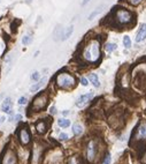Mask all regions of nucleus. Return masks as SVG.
<instances>
[{"label":"nucleus","instance_id":"19","mask_svg":"<svg viewBox=\"0 0 146 164\" xmlns=\"http://www.w3.org/2000/svg\"><path fill=\"white\" fill-rule=\"evenodd\" d=\"M104 8H105V6H104V5H102V6L97 7L95 11H93V12H92V13H91V14L89 15V20H90V21L93 20V19H95L97 15H99V14H100V13L102 12V11H104Z\"/></svg>","mask_w":146,"mask_h":164},{"label":"nucleus","instance_id":"4","mask_svg":"<svg viewBox=\"0 0 146 164\" xmlns=\"http://www.w3.org/2000/svg\"><path fill=\"white\" fill-rule=\"evenodd\" d=\"M47 103H48V95H47V92H42L33 99L31 108L33 109V111H40V110H43V109L46 108Z\"/></svg>","mask_w":146,"mask_h":164},{"label":"nucleus","instance_id":"33","mask_svg":"<svg viewBox=\"0 0 146 164\" xmlns=\"http://www.w3.org/2000/svg\"><path fill=\"white\" fill-rule=\"evenodd\" d=\"M50 113H51V114H55V113H57V110H55V106H52L51 109H50Z\"/></svg>","mask_w":146,"mask_h":164},{"label":"nucleus","instance_id":"6","mask_svg":"<svg viewBox=\"0 0 146 164\" xmlns=\"http://www.w3.org/2000/svg\"><path fill=\"white\" fill-rule=\"evenodd\" d=\"M133 140L140 142L143 140H146V120H141L138 126L136 127V130L133 132Z\"/></svg>","mask_w":146,"mask_h":164},{"label":"nucleus","instance_id":"30","mask_svg":"<svg viewBox=\"0 0 146 164\" xmlns=\"http://www.w3.org/2000/svg\"><path fill=\"white\" fill-rule=\"evenodd\" d=\"M110 161H112V159H110V155L107 154L105 159H104V162H102V164H110Z\"/></svg>","mask_w":146,"mask_h":164},{"label":"nucleus","instance_id":"18","mask_svg":"<svg viewBox=\"0 0 146 164\" xmlns=\"http://www.w3.org/2000/svg\"><path fill=\"white\" fill-rule=\"evenodd\" d=\"M89 80L95 88H99V87H100V82H99V79H98V75H97V74H95V73L89 74Z\"/></svg>","mask_w":146,"mask_h":164},{"label":"nucleus","instance_id":"11","mask_svg":"<svg viewBox=\"0 0 146 164\" xmlns=\"http://www.w3.org/2000/svg\"><path fill=\"white\" fill-rule=\"evenodd\" d=\"M19 139H20V142L23 144V146H26L30 142V133L28 131V128L26 127H22L21 130L19 131Z\"/></svg>","mask_w":146,"mask_h":164},{"label":"nucleus","instance_id":"32","mask_svg":"<svg viewBox=\"0 0 146 164\" xmlns=\"http://www.w3.org/2000/svg\"><path fill=\"white\" fill-rule=\"evenodd\" d=\"M81 83H82V85H89V80L86 79V78H81Z\"/></svg>","mask_w":146,"mask_h":164},{"label":"nucleus","instance_id":"25","mask_svg":"<svg viewBox=\"0 0 146 164\" xmlns=\"http://www.w3.org/2000/svg\"><path fill=\"white\" fill-rule=\"evenodd\" d=\"M116 47H117V45H116L115 43H108L107 45H106V51H108V52H113V51L116 50Z\"/></svg>","mask_w":146,"mask_h":164},{"label":"nucleus","instance_id":"15","mask_svg":"<svg viewBox=\"0 0 146 164\" xmlns=\"http://www.w3.org/2000/svg\"><path fill=\"white\" fill-rule=\"evenodd\" d=\"M13 63H14V58H13V53H8L5 58V69H6V73H8L11 71V68L13 67Z\"/></svg>","mask_w":146,"mask_h":164},{"label":"nucleus","instance_id":"3","mask_svg":"<svg viewBox=\"0 0 146 164\" xmlns=\"http://www.w3.org/2000/svg\"><path fill=\"white\" fill-rule=\"evenodd\" d=\"M57 85L61 89H66V90H69L73 89L75 85H76V79L74 75H71L69 73H59L57 75V79H55Z\"/></svg>","mask_w":146,"mask_h":164},{"label":"nucleus","instance_id":"39","mask_svg":"<svg viewBox=\"0 0 146 164\" xmlns=\"http://www.w3.org/2000/svg\"><path fill=\"white\" fill-rule=\"evenodd\" d=\"M0 1H1V0H0Z\"/></svg>","mask_w":146,"mask_h":164},{"label":"nucleus","instance_id":"7","mask_svg":"<svg viewBox=\"0 0 146 164\" xmlns=\"http://www.w3.org/2000/svg\"><path fill=\"white\" fill-rule=\"evenodd\" d=\"M122 120H123V116H122V111H121V110H115V111H113L112 114L109 116V118H108L109 125H110L114 130H117L121 125H122Z\"/></svg>","mask_w":146,"mask_h":164},{"label":"nucleus","instance_id":"26","mask_svg":"<svg viewBox=\"0 0 146 164\" xmlns=\"http://www.w3.org/2000/svg\"><path fill=\"white\" fill-rule=\"evenodd\" d=\"M66 164H79V161H78V158L76 156H71L67 159V163Z\"/></svg>","mask_w":146,"mask_h":164},{"label":"nucleus","instance_id":"2","mask_svg":"<svg viewBox=\"0 0 146 164\" xmlns=\"http://www.w3.org/2000/svg\"><path fill=\"white\" fill-rule=\"evenodd\" d=\"M112 19L115 26L127 27L132 24L135 21V16L130 9H127L124 7H116L112 13Z\"/></svg>","mask_w":146,"mask_h":164},{"label":"nucleus","instance_id":"10","mask_svg":"<svg viewBox=\"0 0 146 164\" xmlns=\"http://www.w3.org/2000/svg\"><path fill=\"white\" fill-rule=\"evenodd\" d=\"M93 96H95L93 92H88V94H84L82 96H79L76 101V106H78V108H83L84 105H86L91 99L93 98Z\"/></svg>","mask_w":146,"mask_h":164},{"label":"nucleus","instance_id":"27","mask_svg":"<svg viewBox=\"0 0 146 164\" xmlns=\"http://www.w3.org/2000/svg\"><path fill=\"white\" fill-rule=\"evenodd\" d=\"M128 2H129L131 6H138L139 4L143 2V0H128Z\"/></svg>","mask_w":146,"mask_h":164},{"label":"nucleus","instance_id":"36","mask_svg":"<svg viewBox=\"0 0 146 164\" xmlns=\"http://www.w3.org/2000/svg\"><path fill=\"white\" fill-rule=\"evenodd\" d=\"M4 120H5V117H0V124H1Z\"/></svg>","mask_w":146,"mask_h":164},{"label":"nucleus","instance_id":"8","mask_svg":"<svg viewBox=\"0 0 146 164\" xmlns=\"http://www.w3.org/2000/svg\"><path fill=\"white\" fill-rule=\"evenodd\" d=\"M44 153V146L43 144L36 143L33 149H32V156H31V164H39L43 157Z\"/></svg>","mask_w":146,"mask_h":164},{"label":"nucleus","instance_id":"29","mask_svg":"<svg viewBox=\"0 0 146 164\" xmlns=\"http://www.w3.org/2000/svg\"><path fill=\"white\" fill-rule=\"evenodd\" d=\"M39 78H40V75H39V73H38V72H33V73H32L31 79L33 80V81H38Z\"/></svg>","mask_w":146,"mask_h":164},{"label":"nucleus","instance_id":"9","mask_svg":"<svg viewBox=\"0 0 146 164\" xmlns=\"http://www.w3.org/2000/svg\"><path fill=\"white\" fill-rule=\"evenodd\" d=\"M17 163V158H16V153L14 151V149L8 148L4 156H2V161L1 164H16Z\"/></svg>","mask_w":146,"mask_h":164},{"label":"nucleus","instance_id":"14","mask_svg":"<svg viewBox=\"0 0 146 164\" xmlns=\"http://www.w3.org/2000/svg\"><path fill=\"white\" fill-rule=\"evenodd\" d=\"M12 99L9 98V97H7L4 102H2V104H1V111L2 112H6V113H11L12 112Z\"/></svg>","mask_w":146,"mask_h":164},{"label":"nucleus","instance_id":"37","mask_svg":"<svg viewBox=\"0 0 146 164\" xmlns=\"http://www.w3.org/2000/svg\"><path fill=\"white\" fill-rule=\"evenodd\" d=\"M26 2H31L32 0H26Z\"/></svg>","mask_w":146,"mask_h":164},{"label":"nucleus","instance_id":"5","mask_svg":"<svg viewBox=\"0 0 146 164\" xmlns=\"http://www.w3.org/2000/svg\"><path fill=\"white\" fill-rule=\"evenodd\" d=\"M98 141L92 139L90 140L88 146H86V158L89 162H93L95 158L97 157V154H98Z\"/></svg>","mask_w":146,"mask_h":164},{"label":"nucleus","instance_id":"13","mask_svg":"<svg viewBox=\"0 0 146 164\" xmlns=\"http://www.w3.org/2000/svg\"><path fill=\"white\" fill-rule=\"evenodd\" d=\"M64 28H62L61 26H57L54 31H53V40H62L64 38Z\"/></svg>","mask_w":146,"mask_h":164},{"label":"nucleus","instance_id":"12","mask_svg":"<svg viewBox=\"0 0 146 164\" xmlns=\"http://www.w3.org/2000/svg\"><path fill=\"white\" fill-rule=\"evenodd\" d=\"M146 40V23H141L138 28V31L136 35V42L140 43Z\"/></svg>","mask_w":146,"mask_h":164},{"label":"nucleus","instance_id":"38","mask_svg":"<svg viewBox=\"0 0 146 164\" xmlns=\"http://www.w3.org/2000/svg\"><path fill=\"white\" fill-rule=\"evenodd\" d=\"M2 97H4V96H2V95H0V101H1V98H2Z\"/></svg>","mask_w":146,"mask_h":164},{"label":"nucleus","instance_id":"31","mask_svg":"<svg viewBox=\"0 0 146 164\" xmlns=\"http://www.w3.org/2000/svg\"><path fill=\"white\" fill-rule=\"evenodd\" d=\"M59 139H60L61 141H66V140H68V135H67L66 133H61V134L59 135Z\"/></svg>","mask_w":146,"mask_h":164},{"label":"nucleus","instance_id":"34","mask_svg":"<svg viewBox=\"0 0 146 164\" xmlns=\"http://www.w3.org/2000/svg\"><path fill=\"white\" fill-rule=\"evenodd\" d=\"M21 118H22V116H21V114H16V116L14 117V119H15V121H19V120H20Z\"/></svg>","mask_w":146,"mask_h":164},{"label":"nucleus","instance_id":"20","mask_svg":"<svg viewBox=\"0 0 146 164\" xmlns=\"http://www.w3.org/2000/svg\"><path fill=\"white\" fill-rule=\"evenodd\" d=\"M73 31H74V27L73 26H69L67 27L66 29H64V38H62V40H68L70 36H71V34H73Z\"/></svg>","mask_w":146,"mask_h":164},{"label":"nucleus","instance_id":"35","mask_svg":"<svg viewBox=\"0 0 146 164\" xmlns=\"http://www.w3.org/2000/svg\"><path fill=\"white\" fill-rule=\"evenodd\" d=\"M89 2H90V0H83L82 5H83V6H85V5H86V4H89Z\"/></svg>","mask_w":146,"mask_h":164},{"label":"nucleus","instance_id":"24","mask_svg":"<svg viewBox=\"0 0 146 164\" xmlns=\"http://www.w3.org/2000/svg\"><path fill=\"white\" fill-rule=\"evenodd\" d=\"M123 45H124L126 49H130L131 47V40H130V37L127 36V35L123 37Z\"/></svg>","mask_w":146,"mask_h":164},{"label":"nucleus","instance_id":"16","mask_svg":"<svg viewBox=\"0 0 146 164\" xmlns=\"http://www.w3.org/2000/svg\"><path fill=\"white\" fill-rule=\"evenodd\" d=\"M36 128H37V132L40 133V134H44L45 132L47 131V123L45 120H40L36 124Z\"/></svg>","mask_w":146,"mask_h":164},{"label":"nucleus","instance_id":"17","mask_svg":"<svg viewBox=\"0 0 146 164\" xmlns=\"http://www.w3.org/2000/svg\"><path fill=\"white\" fill-rule=\"evenodd\" d=\"M46 81H47V78H46V76H45V78H43L42 80H39L36 85H33L31 88H30V92H37V90H39V89H40V88H42V87L46 83Z\"/></svg>","mask_w":146,"mask_h":164},{"label":"nucleus","instance_id":"28","mask_svg":"<svg viewBox=\"0 0 146 164\" xmlns=\"http://www.w3.org/2000/svg\"><path fill=\"white\" fill-rule=\"evenodd\" d=\"M26 102H28V99H26V97H24V96L20 97L19 101H17V103H19L20 105H24V104H26Z\"/></svg>","mask_w":146,"mask_h":164},{"label":"nucleus","instance_id":"22","mask_svg":"<svg viewBox=\"0 0 146 164\" xmlns=\"http://www.w3.org/2000/svg\"><path fill=\"white\" fill-rule=\"evenodd\" d=\"M57 124H59V126H60L61 128H67V127L70 126V121H69V119L61 118L57 120Z\"/></svg>","mask_w":146,"mask_h":164},{"label":"nucleus","instance_id":"23","mask_svg":"<svg viewBox=\"0 0 146 164\" xmlns=\"http://www.w3.org/2000/svg\"><path fill=\"white\" fill-rule=\"evenodd\" d=\"M31 42H32L31 35H26V36H23V38H22V44H23V45H29Z\"/></svg>","mask_w":146,"mask_h":164},{"label":"nucleus","instance_id":"1","mask_svg":"<svg viewBox=\"0 0 146 164\" xmlns=\"http://www.w3.org/2000/svg\"><path fill=\"white\" fill-rule=\"evenodd\" d=\"M101 57L100 42L97 38H90L81 50V58L88 64H95Z\"/></svg>","mask_w":146,"mask_h":164},{"label":"nucleus","instance_id":"21","mask_svg":"<svg viewBox=\"0 0 146 164\" xmlns=\"http://www.w3.org/2000/svg\"><path fill=\"white\" fill-rule=\"evenodd\" d=\"M73 133L76 135V137H78V135H81L83 133V127L81 124H74V126H73Z\"/></svg>","mask_w":146,"mask_h":164}]
</instances>
